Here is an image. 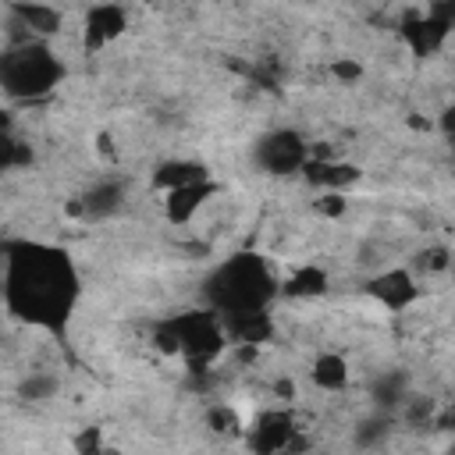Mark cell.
<instances>
[{"mask_svg": "<svg viewBox=\"0 0 455 455\" xmlns=\"http://www.w3.org/2000/svg\"><path fill=\"white\" fill-rule=\"evenodd\" d=\"M4 309L11 320L64 338L78 302H82V270L71 249L18 238L4 249Z\"/></svg>", "mask_w": 455, "mask_h": 455, "instance_id": "obj_1", "label": "cell"}, {"mask_svg": "<svg viewBox=\"0 0 455 455\" xmlns=\"http://www.w3.org/2000/svg\"><path fill=\"white\" fill-rule=\"evenodd\" d=\"M199 295L203 306L213 309L220 320L245 313H270V306L281 299V277L263 252L242 249L224 256L203 274Z\"/></svg>", "mask_w": 455, "mask_h": 455, "instance_id": "obj_2", "label": "cell"}, {"mask_svg": "<svg viewBox=\"0 0 455 455\" xmlns=\"http://www.w3.org/2000/svg\"><path fill=\"white\" fill-rule=\"evenodd\" d=\"M153 345L164 355H178L188 366L206 370L228 352V334H224L220 316L213 309L199 306V309H185V313L160 320L153 327Z\"/></svg>", "mask_w": 455, "mask_h": 455, "instance_id": "obj_3", "label": "cell"}, {"mask_svg": "<svg viewBox=\"0 0 455 455\" xmlns=\"http://www.w3.org/2000/svg\"><path fill=\"white\" fill-rule=\"evenodd\" d=\"M64 60L43 39H21L0 53V92L18 103L50 96L64 82Z\"/></svg>", "mask_w": 455, "mask_h": 455, "instance_id": "obj_4", "label": "cell"}, {"mask_svg": "<svg viewBox=\"0 0 455 455\" xmlns=\"http://www.w3.org/2000/svg\"><path fill=\"white\" fill-rule=\"evenodd\" d=\"M309 142L299 128H267L256 135L252 142V164L270 174V178H291V174H302L306 160H309Z\"/></svg>", "mask_w": 455, "mask_h": 455, "instance_id": "obj_5", "label": "cell"}, {"mask_svg": "<svg viewBox=\"0 0 455 455\" xmlns=\"http://www.w3.org/2000/svg\"><path fill=\"white\" fill-rule=\"evenodd\" d=\"M245 444L256 455H291L302 448V427L299 416L288 409H259L245 423Z\"/></svg>", "mask_w": 455, "mask_h": 455, "instance_id": "obj_6", "label": "cell"}, {"mask_svg": "<svg viewBox=\"0 0 455 455\" xmlns=\"http://www.w3.org/2000/svg\"><path fill=\"white\" fill-rule=\"evenodd\" d=\"M363 295L373 299V302H377L380 309H387V313H402V309H409L412 302H419L423 284H419V277H416L412 270H405V267H387V270H380V274H373V277L363 281Z\"/></svg>", "mask_w": 455, "mask_h": 455, "instance_id": "obj_7", "label": "cell"}, {"mask_svg": "<svg viewBox=\"0 0 455 455\" xmlns=\"http://www.w3.org/2000/svg\"><path fill=\"white\" fill-rule=\"evenodd\" d=\"M124 203H128V181L107 174V178L92 181V185L75 199L71 210H75L82 220H110L114 213L124 210Z\"/></svg>", "mask_w": 455, "mask_h": 455, "instance_id": "obj_8", "label": "cell"}, {"mask_svg": "<svg viewBox=\"0 0 455 455\" xmlns=\"http://www.w3.org/2000/svg\"><path fill=\"white\" fill-rule=\"evenodd\" d=\"M220 196V181L217 178H206V181H196V185H185V188H174V192H164V217H167V224H174V228H185V224H192L199 213H203V206L210 203V199H217Z\"/></svg>", "mask_w": 455, "mask_h": 455, "instance_id": "obj_9", "label": "cell"}, {"mask_svg": "<svg viewBox=\"0 0 455 455\" xmlns=\"http://www.w3.org/2000/svg\"><path fill=\"white\" fill-rule=\"evenodd\" d=\"M128 28V11L121 4H92L82 18V43L89 50H103Z\"/></svg>", "mask_w": 455, "mask_h": 455, "instance_id": "obj_10", "label": "cell"}, {"mask_svg": "<svg viewBox=\"0 0 455 455\" xmlns=\"http://www.w3.org/2000/svg\"><path fill=\"white\" fill-rule=\"evenodd\" d=\"M302 178H306L309 185H316L320 192H334V196H341L345 188H352V185L363 178V171H359L355 164H348V160L309 156L306 167H302Z\"/></svg>", "mask_w": 455, "mask_h": 455, "instance_id": "obj_11", "label": "cell"}, {"mask_svg": "<svg viewBox=\"0 0 455 455\" xmlns=\"http://www.w3.org/2000/svg\"><path fill=\"white\" fill-rule=\"evenodd\" d=\"M213 178L206 171V164L199 160H188V156H171V160H160L153 167V188L164 196V192H174V188H185V185H196V181H206Z\"/></svg>", "mask_w": 455, "mask_h": 455, "instance_id": "obj_12", "label": "cell"}, {"mask_svg": "<svg viewBox=\"0 0 455 455\" xmlns=\"http://www.w3.org/2000/svg\"><path fill=\"white\" fill-rule=\"evenodd\" d=\"M409 398V373L391 366V370H380L373 380H370V402H373V412H391L398 416V409L405 405Z\"/></svg>", "mask_w": 455, "mask_h": 455, "instance_id": "obj_13", "label": "cell"}, {"mask_svg": "<svg viewBox=\"0 0 455 455\" xmlns=\"http://www.w3.org/2000/svg\"><path fill=\"white\" fill-rule=\"evenodd\" d=\"M224 334H228V348L231 345H245L256 348L263 341L274 338V316L270 313H245V316H224Z\"/></svg>", "mask_w": 455, "mask_h": 455, "instance_id": "obj_14", "label": "cell"}, {"mask_svg": "<svg viewBox=\"0 0 455 455\" xmlns=\"http://www.w3.org/2000/svg\"><path fill=\"white\" fill-rule=\"evenodd\" d=\"M11 14L18 18L21 28L32 32V39H43V43L64 28V14L50 4H11Z\"/></svg>", "mask_w": 455, "mask_h": 455, "instance_id": "obj_15", "label": "cell"}, {"mask_svg": "<svg viewBox=\"0 0 455 455\" xmlns=\"http://www.w3.org/2000/svg\"><path fill=\"white\" fill-rule=\"evenodd\" d=\"M327 288H331V277H327V270L316 267V263L295 267L291 274L281 277V295H284V299H320Z\"/></svg>", "mask_w": 455, "mask_h": 455, "instance_id": "obj_16", "label": "cell"}, {"mask_svg": "<svg viewBox=\"0 0 455 455\" xmlns=\"http://www.w3.org/2000/svg\"><path fill=\"white\" fill-rule=\"evenodd\" d=\"M309 380H313V387H320L327 395L345 391L348 387V359L341 352H320V355H313Z\"/></svg>", "mask_w": 455, "mask_h": 455, "instance_id": "obj_17", "label": "cell"}, {"mask_svg": "<svg viewBox=\"0 0 455 455\" xmlns=\"http://www.w3.org/2000/svg\"><path fill=\"white\" fill-rule=\"evenodd\" d=\"M391 430H395V416H391V412H373V416L359 419V427H355V444H359V448H377L384 437H391Z\"/></svg>", "mask_w": 455, "mask_h": 455, "instance_id": "obj_18", "label": "cell"}, {"mask_svg": "<svg viewBox=\"0 0 455 455\" xmlns=\"http://www.w3.org/2000/svg\"><path fill=\"white\" fill-rule=\"evenodd\" d=\"M57 387H60V380H57L53 373L36 370V373H28V377L18 384V395H21L25 402H50V398L57 395Z\"/></svg>", "mask_w": 455, "mask_h": 455, "instance_id": "obj_19", "label": "cell"}, {"mask_svg": "<svg viewBox=\"0 0 455 455\" xmlns=\"http://www.w3.org/2000/svg\"><path fill=\"white\" fill-rule=\"evenodd\" d=\"M28 164H32V146L11 132H0V171H14V167H28Z\"/></svg>", "mask_w": 455, "mask_h": 455, "instance_id": "obj_20", "label": "cell"}, {"mask_svg": "<svg viewBox=\"0 0 455 455\" xmlns=\"http://www.w3.org/2000/svg\"><path fill=\"white\" fill-rule=\"evenodd\" d=\"M206 427L213 434H220V437H242L245 434V423H242V416L231 405H213L206 412Z\"/></svg>", "mask_w": 455, "mask_h": 455, "instance_id": "obj_21", "label": "cell"}, {"mask_svg": "<svg viewBox=\"0 0 455 455\" xmlns=\"http://www.w3.org/2000/svg\"><path fill=\"white\" fill-rule=\"evenodd\" d=\"M71 448H75V455H107V451H110L107 434H103V427H96V423H92V427L75 430Z\"/></svg>", "mask_w": 455, "mask_h": 455, "instance_id": "obj_22", "label": "cell"}, {"mask_svg": "<svg viewBox=\"0 0 455 455\" xmlns=\"http://www.w3.org/2000/svg\"><path fill=\"white\" fill-rule=\"evenodd\" d=\"M331 75H334L338 82H359V78H363V64H359V60L341 57V60H334V64H331Z\"/></svg>", "mask_w": 455, "mask_h": 455, "instance_id": "obj_23", "label": "cell"}, {"mask_svg": "<svg viewBox=\"0 0 455 455\" xmlns=\"http://www.w3.org/2000/svg\"><path fill=\"white\" fill-rule=\"evenodd\" d=\"M316 213L341 217V213H345V199H341V196H334V192H323V196L316 199Z\"/></svg>", "mask_w": 455, "mask_h": 455, "instance_id": "obj_24", "label": "cell"}, {"mask_svg": "<svg viewBox=\"0 0 455 455\" xmlns=\"http://www.w3.org/2000/svg\"><path fill=\"white\" fill-rule=\"evenodd\" d=\"M419 267H423V270H444V267H448V249H444V245L427 249L423 259H419Z\"/></svg>", "mask_w": 455, "mask_h": 455, "instance_id": "obj_25", "label": "cell"}, {"mask_svg": "<svg viewBox=\"0 0 455 455\" xmlns=\"http://www.w3.org/2000/svg\"><path fill=\"white\" fill-rule=\"evenodd\" d=\"M0 132H11V117H7V110L0 107Z\"/></svg>", "mask_w": 455, "mask_h": 455, "instance_id": "obj_26", "label": "cell"}]
</instances>
